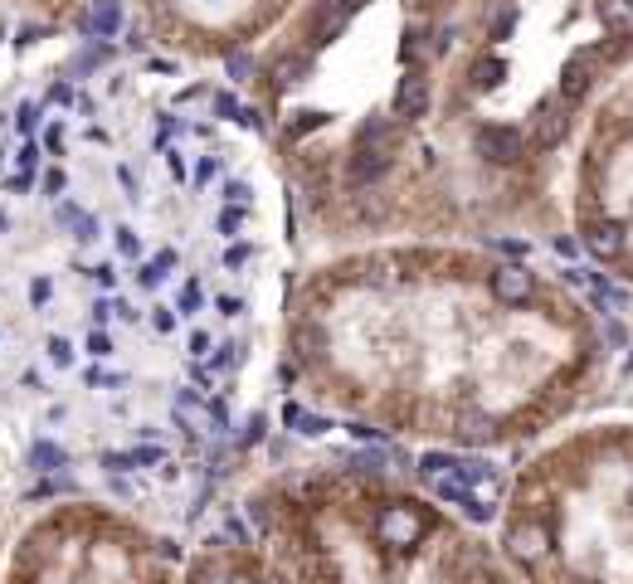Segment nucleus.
Returning a JSON list of instances; mask_svg holds the SVG:
<instances>
[{
  "label": "nucleus",
  "instance_id": "obj_1",
  "mask_svg": "<svg viewBox=\"0 0 633 584\" xmlns=\"http://www.w3.org/2000/svg\"><path fill=\"white\" fill-rule=\"evenodd\" d=\"M624 327L546 292L517 254L366 244L317 263L288 302V380L356 438L492 448L536 434Z\"/></svg>",
  "mask_w": 633,
  "mask_h": 584
},
{
  "label": "nucleus",
  "instance_id": "obj_2",
  "mask_svg": "<svg viewBox=\"0 0 633 584\" xmlns=\"http://www.w3.org/2000/svg\"><path fill=\"white\" fill-rule=\"evenodd\" d=\"M147 35L186 59H239L254 54L307 0H132Z\"/></svg>",
  "mask_w": 633,
  "mask_h": 584
}]
</instances>
